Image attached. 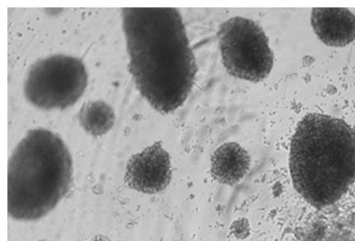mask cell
<instances>
[{"label":"cell","instance_id":"6da1fadb","mask_svg":"<svg viewBox=\"0 0 355 241\" xmlns=\"http://www.w3.org/2000/svg\"><path fill=\"white\" fill-rule=\"evenodd\" d=\"M123 18L136 87L158 111H174L189 98L198 72L180 12L124 8Z\"/></svg>","mask_w":355,"mask_h":241},{"label":"cell","instance_id":"7a4b0ae2","mask_svg":"<svg viewBox=\"0 0 355 241\" xmlns=\"http://www.w3.org/2000/svg\"><path fill=\"white\" fill-rule=\"evenodd\" d=\"M293 184L313 206L337 202L355 181V132L330 116H306L293 136L289 154Z\"/></svg>","mask_w":355,"mask_h":241},{"label":"cell","instance_id":"3957f363","mask_svg":"<svg viewBox=\"0 0 355 241\" xmlns=\"http://www.w3.org/2000/svg\"><path fill=\"white\" fill-rule=\"evenodd\" d=\"M71 154L60 137L39 129L28 132L8 165V213L17 220H39L69 193Z\"/></svg>","mask_w":355,"mask_h":241},{"label":"cell","instance_id":"277c9868","mask_svg":"<svg viewBox=\"0 0 355 241\" xmlns=\"http://www.w3.org/2000/svg\"><path fill=\"white\" fill-rule=\"evenodd\" d=\"M222 62L233 77L259 82L268 78L274 65V54L262 28L241 17L225 21L219 30Z\"/></svg>","mask_w":355,"mask_h":241},{"label":"cell","instance_id":"5b68a950","mask_svg":"<svg viewBox=\"0 0 355 241\" xmlns=\"http://www.w3.org/2000/svg\"><path fill=\"white\" fill-rule=\"evenodd\" d=\"M87 73L78 58L55 55L39 60L24 84L26 99L43 109H66L83 96Z\"/></svg>","mask_w":355,"mask_h":241},{"label":"cell","instance_id":"8992f818","mask_svg":"<svg viewBox=\"0 0 355 241\" xmlns=\"http://www.w3.org/2000/svg\"><path fill=\"white\" fill-rule=\"evenodd\" d=\"M171 177L169 154L160 142H156L130 159L125 179L133 190L157 194L168 187Z\"/></svg>","mask_w":355,"mask_h":241},{"label":"cell","instance_id":"52a82bcc","mask_svg":"<svg viewBox=\"0 0 355 241\" xmlns=\"http://www.w3.org/2000/svg\"><path fill=\"white\" fill-rule=\"evenodd\" d=\"M311 24L316 35L327 45L342 47L355 39V16L347 9H313Z\"/></svg>","mask_w":355,"mask_h":241},{"label":"cell","instance_id":"ba28073f","mask_svg":"<svg viewBox=\"0 0 355 241\" xmlns=\"http://www.w3.org/2000/svg\"><path fill=\"white\" fill-rule=\"evenodd\" d=\"M251 165L248 153L240 144L228 142L217 148L211 159V172L218 183L228 186L239 184Z\"/></svg>","mask_w":355,"mask_h":241},{"label":"cell","instance_id":"9c48e42d","mask_svg":"<svg viewBox=\"0 0 355 241\" xmlns=\"http://www.w3.org/2000/svg\"><path fill=\"white\" fill-rule=\"evenodd\" d=\"M79 123L87 133L101 136L113 127L115 114L112 108L103 101L85 103L79 112Z\"/></svg>","mask_w":355,"mask_h":241},{"label":"cell","instance_id":"30bf717a","mask_svg":"<svg viewBox=\"0 0 355 241\" xmlns=\"http://www.w3.org/2000/svg\"><path fill=\"white\" fill-rule=\"evenodd\" d=\"M42 241H44V240H42Z\"/></svg>","mask_w":355,"mask_h":241}]
</instances>
